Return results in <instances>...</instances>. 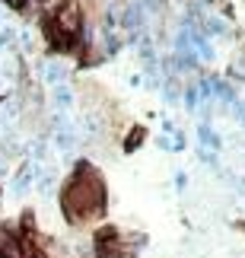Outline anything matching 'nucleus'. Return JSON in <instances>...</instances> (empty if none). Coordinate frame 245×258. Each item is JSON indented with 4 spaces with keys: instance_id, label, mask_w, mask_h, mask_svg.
<instances>
[{
    "instance_id": "nucleus-1",
    "label": "nucleus",
    "mask_w": 245,
    "mask_h": 258,
    "mask_svg": "<svg viewBox=\"0 0 245 258\" xmlns=\"http://www.w3.org/2000/svg\"><path fill=\"white\" fill-rule=\"evenodd\" d=\"M64 211L70 220H90L102 211V201H105V191H102V182L93 169H83L73 175V182L64 188Z\"/></svg>"
},
{
    "instance_id": "nucleus-2",
    "label": "nucleus",
    "mask_w": 245,
    "mask_h": 258,
    "mask_svg": "<svg viewBox=\"0 0 245 258\" xmlns=\"http://www.w3.org/2000/svg\"><path fill=\"white\" fill-rule=\"evenodd\" d=\"M54 26H57V32H61L64 38H70V35H76L83 29V13H80V7L73 4H67V7H61L57 10V19H54Z\"/></svg>"
},
{
    "instance_id": "nucleus-3",
    "label": "nucleus",
    "mask_w": 245,
    "mask_h": 258,
    "mask_svg": "<svg viewBox=\"0 0 245 258\" xmlns=\"http://www.w3.org/2000/svg\"><path fill=\"white\" fill-rule=\"evenodd\" d=\"M35 178H38V166H35V163H26L23 169L16 172V178H13V195H16V198H23L29 188H32Z\"/></svg>"
},
{
    "instance_id": "nucleus-4",
    "label": "nucleus",
    "mask_w": 245,
    "mask_h": 258,
    "mask_svg": "<svg viewBox=\"0 0 245 258\" xmlns=\"http://www.w3.org/2000/svg\"><path fill=\"white\" fill-rule=\"evenodd\" d=\"M45 83L48 86H64L67 83V67L61 61H51V64H45Z\"/></svg>"
},
{
    "instance_id": "nucleus-5",
    "label": "nucleus",
    "mask_w": 245,
    "mask_h": 258,
    "mask_svg": "<svg viewBox=\"0 0 245 258\" xmlns=\"http://www.w3.org/2000/svg\"><path fill=\"white\" fill-rule=\"evenodd\" d=\"M54 147L61 153H73L76 150V127H64V131L54 134Z\"/></svg>"
},
{
    "instance_id": "nucleus-6",
    "label": "nucleus",
    "mask_w": 245,
    "mask_h": 258,
    "mask_svg": "<svg viewBox=\"0 0 245 258\" xmlns=\"http://www.w3.org/2000/svg\"><path fill=\"white\" fill-rule=\"evenodd\" d=\"M198 134H201L204 150H207V147H210V153H217V150H220V137H217V131H213L210 124H201V127H198Z\"/></svg>"
},
{
    "instance_id": "nucleus-7",
    "label": "nucleus",
    "mask_w": 245,
    "mask_h": 258,
    "mask_svg": "<svg viewBox=\"0 0 245 258\" xmlns=\"http://www.w3.org/2000/svg\"><path fill=\"white\" fill-rule=\"evenodd\" d=\"M54 105H57V112H61V115L73 105V93H70V86H67V83L54 89Z\"/></svg>"
},
{
    "instance_id": "nucleus-8",
    "label": "nucleus",
    "mask_w": 245,
    "mask_h": 258,
    "mask_svg": "<svg viewBox=\"0 0 245 258\" xmlns=\"http://www.w3.org/2000/svg\"><path fill=\"white\" fill-rule=\"evenodd\" d=\"M140 23H143V10L137 4H131V10L124 13V26H140Z\"/></svg>"
},
{
    "instance_id": "nucleus-9",
    "label": "nucleus",
    "mask_w": 245,
    "mask_h": 258,
    "mask_svg": "<svg viewBox=\"0 0 245 258\" xmlns=\"http://www.w3.org/2000/svg\"><path fill=\"white\" fill-rule=\"evenodd\" d=\"M38 191H42V198H51L54 195V175H42V178H38Z\"/></svg>"
},
{
    "instance_id": "nucleus-10",
    "label": "nucleus",
    "mask_w": 245,
    "mask_h": 258,
    "mask_svg": "<svg viewBox=\"0 0 245 258\" xmlns=\"http://www.w3.org/2000/svg\"><path fill=\"white\" fill-rule=\"evenodd\" d=\"M207 32L223 35V32H226V23H223V19H217V16H210V19H207Z\"/></svg>"
},
{
    "instance_id": "nucleus-11",
    "label": "nucleus",
    "mask_w": 245,
    "mask_h": 258,
    "mask_svg": "<svg viewBox=\"0 0 245 258\" xmlns=\"http://www.w3.org/2000/svg\"><path fill=\"white\" fill-rule=\"evenodd\" d=\"M16 42V32L13 29H4V32H0V45H13Z\"/></svg>"
},
{
    "instance_id": "nucleus-12",
    "label": "nucleus",
    "mask_w": 245,
    "mask_h": 258,
    "mask_svg": "<svg viewBox=\"0 0 245 258\" xmlns=\"http://www.w3.org/2000/svg\"><path fill=\"white\" fill-rule=\"evenodd\" d=\"M140 134H143V131H134V137H127V144H124L127 150H134V147H140V141H143Z\"/></svg>"
},
{
    "instance_id": "nucleus-13",
    "label": "nucleus",
    "mask_w": 245,
    "mask_h": 258,
    "mask_svg": "<svg viewBox=\"0 0 245 258\" xmlns=\"http://www.w3.org/2000/svg\"><path fill=\"white\" fill-rule=\"evenodd\" d=\"M175 188H179V191H185V188H188V175H185V172L175 175Z\"/></svg>"
},
{
    "instance_id": "nucleus-14",
    "label": "nucleus",
    "mask_w": 245,
    "mask_h": 258,
    "mask_svg": "<svg viewBox=\"0 0 245 258\" xmlns=\"http://www.w3.org/2000/svg\"><path fill=\"white\" fill-rule=\"evenodd\" d=\"M32 153H35V160H42V156H45V141H35V147H32Z\"/></svg>"
},
{
    "instance_id": "nucleus-15",
    "label": "nucleus",
    "mask_w": 245,
    "mask_h": 258,
    "mask_svg": "<svg viewBox=\"0 0 245 258\" xmlns=\"http://www.w3.org/2000/svg\"><path fill=\"white\" fill-rule=\"evenodd\" d=\"M0 26H4V10H0Z\"/></svg>"
},
{
    "instance_id": "nucleus-16",
    "label": "nucleus",
    "mask_w": 245,
    "mask_h": 258,
    "mask_svg": "<svg viewBox=\"0 0 245 258\" xmlns=\"http://www.w3.org/2000/svg\"><path fill=\"white\" fill-rule=\"evenodd\" d=\"M0 258H7V255H0Z\"/></svg>"
}]
</instances>
